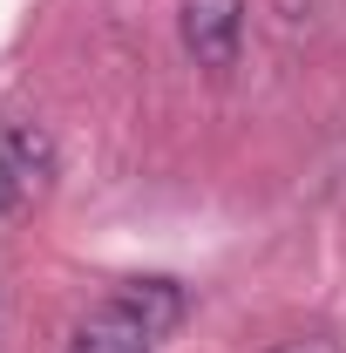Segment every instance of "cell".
<instances>
[{"label":"cell","instance_id":"7a4b0ae2","mask_svg":"<svg viewBox=\"0 0 346 353\" xmlns=\"http://www.w3.org/2000/svg\"><path fill=\"white\" fill-rule=\"evenodd\" d=\"M54 163H61V150H54V130L41 116L0 109V218H21L41 204L54 183Z\"/></svg>","mask_w":346,"mask_h":353},{"label":"cell","instance_id":"3957f363","mask_svg":"<svg viewBox=\"0 0 346 353\" xmlns=\"http://www.w3.org/2000/svg\"><path fill=\"white\" fill-rule=\"evenodd\" d=\"M176 34H183V54L204 75H231L238 54H245V0H183Z\"/></svg>","mask_w":346,"mask_h":353},{"label":"cell","instance_id":"6da1fadb","mask_svg":"<svg viewBox=\"0 0 346 353\" xmlns=\"http://www.w3.org/2000/svg\"><path fill=\"white\" fill-rule=\"evenodd\" d=\"M183 319L176 279H130L68 333V353H156Z\"/></svg>","mask_w":346,"mask_h":353},{"label":"cell","instance_id":"277c9868","mask_svg":"<svg viewBox=\"0 0 346 353\" xmlns=\"http://www.w3.org/2000/svg\"><path fill=\"white\" fill-rule=\"evenodd\" d=\"M278 353H340V340L333 333H299V340H285Z\"/></svg>","mask_w":346,"mask_h":353}]
</instances>
